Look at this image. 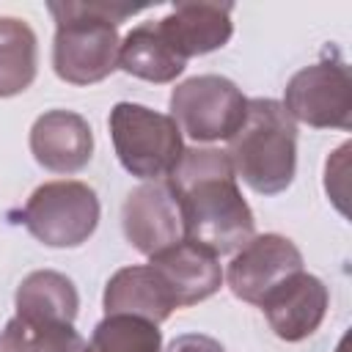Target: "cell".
<instances>
[{"label": "cell", "mask_w": 352, "mask_h": 352, "mask_svg": "<svg viewBox=\"0 0 352 352\" xmlns=\"http://www.w3.org/2000/svg\"><path fill=\"white\" fill-rule=\"evenodd\" d=\"M184 226V239L214 253H236L256 236V220L220 148H184L165 176Z\"/></svg>", "instance_id": "1"}, {"label": "cell", "mask_w": 352, "mask_h": 352, "mask_svg": "<svg viewBox=\"0 0 352 352\" xmlns=\"http://www.w3.org/2000/svg\"><path fill=\"white\" fill-rule=\"evenodd\" d=\"M55 16L52 66L63 82L91 85L118 69V25L143 11L121 3H50Z\"/></svg>", "instance_id": "2"}, {"label": "cell", "mask_w": 352, "mask_h": 352, "mask_svg": "<svg viewBox=\"0 0 352 352\" xmlns=\"http://www.w3.org/2000/svg\"><path fill=\"white\" fill-rule=\"evenodd\" d=\"M226 154L250 190L278 195L297 170V121L275 99H248L245 121L228 138Z\"/></svg>", "instance_id": "3"}, {"label": "cell", "mask_w": 352, "mask_h": 352, "mask_svg": "<svg viewBox=\"0 0 352 352\" xmlns=\"http://www.w3.org/2000/svg\"><path fill=\"white\" fill-rule=\"evenodd\" d=\"M107 124L121 165L138 179L157 182L160 176H168L184 151L176 121L146 104L118 102L110 110Z\"/></svg>", "instance_id": "4"}, {"label": "cell", "mask_w": 352, "mask_h": 352, "mask_svg": "<svg viewBox=\"0 0 352 352\" xmlns=\"http://www.w3.org/2000/svg\"><path fill=\"white\" fill-rule=\"evenodd\" d=\"M19 223L47 248H77L99 226V198L77 179L47 182L19 209Z\"/></svg>", "instance_id": "5"}, {"label": "cell", "mask_w": 352, "mask_h": 352, "mask_svg": "<svg viewBox=\"0 0 352 352\" xmlns=\"http://www.w3.org/2000/svg\"><path fill=\"white\" fill-rule=\"evenodd\" d=\"M245 110L248 99L242 91L220 74L190 77L170 94V118L198 143L228 140L245 121Z\"/></svg>", "instance_id": "6"}, {"label": "cell", "mask_w": 352, "mask_h": 352, "mask_svg": "<svg viewBox=\"0 0 352 352\" xmlns=\"http://www.w3.org/2000/svg\"><path fill=\"white\" fill-rule=\"evenodd\" d=\"M294 121L316 129H349L352 124V77L344 60H319L300 69L283 96Z\"/></svg>", "instance_id": "7"}, {"label": "cell", "mask_w": 352, "mask_h": 352, "mask_svg": "<svg viewBox=\"0 0 352 352\" xmlns=\"http://www.w3.org/2000/svg\"><path fill=\"white\" fill-rule=\"evenodd\" d=\"M302 270V253L289 236L258 234L236 250L226 270L228 289L234 297L258 305L278 283Z\"/></svg>", "instance_id": "8"}, {"label": "cell", "mask_w": 352, "mask_h": 352, "mask_svg": "<svg viewBox=\"0 0 352 352\" xmlns=\"http://www.w3.org/2000/svg\"><path fill=\"white\" fill-rule=\"evenodd\" d=\"M121 226L126 242L148 258L184 239L179 204L165 182H148L132 190L124 201Z\"/></svg>", "instance_id": "9"}, {"label": "cell", "mask_w": 352, "mask_h": 352, "mask_svg": "<svg viewBox=\"0 0 352 352\" xmlns=\"http://www.w3.org/2000/svg\"><path fill=\"white\" fill-rule=\"evenodd\" d=\"M327 302H330L327 286L316 275L300 270L292 278H286L283 283H278L258 302V308L264 311V316L278 338L302 341L319 330V324L327 314Z\"/></svg>", "instance_id": "10"}, {"label": "cell", "mask_w": 352, "mask_h": 352, "mask_svg": "<svg viewBox=\"0 0 352 352\" xmlns=\"http://www.w3.org/2000/svg\"><path fill=\"white\" fill-rule=\"evenodd\" d=\"M154 25L182 60L220 50L234 33L231 3H176Z\"/></svg>", "instance_id": "11"}, {"label": "cell", "mask_w": 352, "mask_h": 352, "mask_svg": "<svg viewBox=\"0 0 352 352\" xmlns=\"http://www.w3.org/2000/svg\"><path fill=\"white\" fill-rule=\"evenodd\" d=\"M30 151L52 173H77L91 162L94 132L80 113L50 110L30 129Z\"/></svg>", "instance_id": "12"}, {"label": "cell", "mask_w": 352, "mask_h": 352, "mask_svg": "<svg viewBox=\"0 0 352 352\" xmlns=\"http://www.w3.org/2000/svg\"><path fill=\"white\" fill-rule=\"evenodd\" d=\"M148 264L170 289L176 308H187L212 297L223 283V267L217 256L187 239L154 253Z\"/></svg>", "instance_id": "13"}, {"label": "cell", "mask_w": 352, "mask_h": 352, "mask_svg": "<svg viewBox=\"0 0 352 352\" xmlns=\"http://www.w3.org/2000/svg\"><path fill=\"white\" fill-rule=\"evenodd\" d=\"M104 311L132 314L160 324L176 311V300L151 264H135V267H121L107 280Z\"/></svg>", "instance_id": "14"}, {"label": "cell", "mask_w": 352, "mask_h": 352, "mask_svg": "<svg viewBox=\"0 0 352 352\" xmlns=\"http://www.w3.org/2000/svg\"><path fill=\"white\" fill-rule=\"evenodd\" d=\"M14 300H16V316L30 322L72 324L80 308L74 283L55 270H36L28 278H22Z\"/></svg>", "instance_id": "15"}, {"label": "cell", "mask_w": 352, "mask_h": 352, "mask_svg": "<svg viewBox=\"0 0 352 352\" xmlns=\"http://www.w3.org/2000/svg\"><path fill=\"white\" fill-rule=\"evenodd\" d=\"M187 60H182L160 36L154 22H143L121 38L118 47V69L132 77L148 82H173L184 72Z\"/></svg>", "instance_id": "16"}, {"label": "cell", "mask_w": 352, "mask_h": 352, "mask_svg": "<svg viewBox=\"0 0 352 352\" xmlns=\"http://www.w3.org/2000/svg\"><path fill=\"white\" fill-rule=\"evenodd\" d=\"M36 33L25 19L0 16V99L16 96L36 80Z\"/></svg>", "instance_id": "17"}, {"label": "cell", "mask_w": 352, "mask_h": 352, "mask_svg": "<svg viewBox=\"0 0 352 352\" xmlns=\"http://www.w3.org/2000/svg\"><path fill=\"white\" fill-rule=\"evenodd\" d=\"M0 352H91L85 338L63 322L8 319L0 333Z\"/></svg>", "instance_id": "18"}, {"label": "cell", "mask_w": 352, "mask_h": 352, "mask_svg": "<svg viewBox=\"0 0 352 352\" xmlns=\"http://www.w3.org/2000/svg\"><path fill=\"white\" fill-rule=\"evenodd\" d=\"M91 352H162L160 324L132 316V314H107L91 336Z\"/></svg>", "instance_id": "19"}, {"label": "cell", "mask_w": 352, "mask_h": 352, "mask_svg": "<svg viewBox=\"0 0 352 352\" xmlns=\"http://www.w3.org/2000/svg\"><path fill=\"white\" fill-rule=\"evenodd\" d=\"M165 352H226L220 341H214L212 336H204V333H184V336H176Z\"/></svg>", "instance_id": "20"}]
</instances>
